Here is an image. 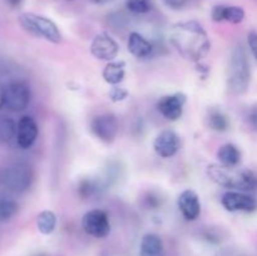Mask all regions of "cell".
Listing matches in <instances>:
<instances>
[{
	"mask_svg": "<svg viewBox=\"0 0 257 256\" xmlns=\"http://www.w3.org/2000/svg\"><path fill=\"white\" fill-rule=\"evenodd\" d=\"M170 40L183 58L198 62L207 55L211 42L207 33L200 23L195 20L177 23L171 30Z\"/></svg>",
	"mask_w": 257,
	"mask_h": 256,
	"instance_id": "6da1fadb",
	"label": "cell"
},
{
	"mask_svg": "<svg viewBox=\"0 0 257 256\" xmlns=\"http://www.w3.org/2000/svg\"><path fill=\"white\" fill-rule=\"evenodd\" d=\"M236 167H226L212 163L207 167V175L218 186L231 188L233 191L257 190V176L250 170H235Z\"/></svg>",
	"mask_w": 257,
	"mask_h": 256,
	"instance_id": "7a4b0ae2",
	"label": "cell"
},
{
	"mask_svg": "<svg viewBox=\"0 0 257 256\" xmlns=\"http://www.w3.org/2000/svg\"><path fill=\"white\" fill-rule=\"evenodd\" d=\"M251 82V67L247 52L243 45H236L231 53L227 70V89L232 95H242L247 92Z\"/></svg>",
	"mask_w": 257,
	"mask_h": 256,
	"instance_id": "3957f363",
	"label": "cell"
},
{
	"mask_svg": "<svg viewBox=\"0 0 257 256\" xmlns=\"http://www.w3.org/2000/svg\"><path fill=\"white\" fill-rule=\"evenodd\" d=\"M19 24L23 29L34 37L42 38L53 44H59L62 42V34L57 24L42 15L34 13H23L19 17Z\"/></svg>",
	"mask_w": 257,
	"mask_h": 256,
	"instance_id": "277c9868",
	"label": "cell"
},
{
	"mask_svg": "<svg viewBox=\"0 0 257 256\" xmlns=\"http://www.w3.org/2000/svg\"><path fill=\"white\" fill-rule=\"evenodd\" d=\"M33 181L34 173L25 163H14L0 171V185L10 192H25L32 187Z\"/></svg>",
	"mask_w": 257,
	"mask_h": 256,
	"instance_id": "5b68a950",
	"label": "cell"
},
{
	"mask_svg": "<svg viewBox=\"0 0 257 256\" xmlns=\"http://www.w3.org/2000/svg\"><path fill=\"white\" fill-rule=\"evenodd\" d=\"M32 99V92L27 83L14 80L3 87V105L10 112H22L27 109Z\"/></svg>",
	"mask_w": 257,
	"mask_h": 256,
	"instance_id": "8992f818",
	"label": "cell"
},
{
	"mask_svg": "<svg viewBox=\"0 0 257 256\" xmlns=\"http://www.w3.org/2000/svg\"><path fill=\"white\" fill-rule=\"evenodd\" d=\"M82 227L89 236L95 238L107 237L110 232V222L107 212L99 208L90 210L83 216Z\"/></svg>",
	"mask_w": 257,
	"mask_h": 256,
	"instance_id": "52a82bcc",
	"label": "cell"
},
{
	"mask_svg": "<svg viewBox=\"0 0 257 256\" xmlns=\"http://www.w3.org/2000/svg\"><path fill=\"white\" fill-rule=\"evenodd\" d=\"M90 131L102 142L112 143L115 140L119 131V124L115 115L104 113L94 117L90 122Z\"/></svg>",
	"mask_w": 257,
	"mask_h": 256,
	"instance_id": "ba28073f",
	"label": "cell"
},
{
	"mask_svg": "<svg viewBox=\"0 0 257 256\" xmlns=\"http://www.w3.org/2000/svg\"><path fill=\"white\" fill-rule=\"evenodd\" d=\"M221 203L230 212H253L257 210V201L252 196L241 191H227L223 193Z\"/></svg>",
	"mask_w": 257,
	"mask_h": 256,
	"instance_id": "9c48e42d",
	"label": "cell"
},
{
	"mask_svg": "<svg viewBox=\"0 0 257 256\" xmlns=\"http://www.w3.org/2000/svg\"><path fill=\"white\" fill-rule=\"evenodd\" d=\"M90 53L94 58L105 62H112L119 53V45L110 35L102 33L95 35L90 45Z\"/></svg>",
	"mask_w": 257,
	"mask_h": 256,
	"instance_id": "30bf717a",
	"label": "cell"
},
{
	"mask_svg": "<svg viewBox=\"0 0 257 256\" xmlns=\"http://www.w3.org/2000/svg\"><path fill=\"white\" fill-rule=\"evenodd\" d=\"M39 135V128L34 118L30 115H23L18 122L17 127V143L22 150H29L37 141Z\"/></svg>",
	"mask_w": 257,
	"mask_h": 256,
	"instance_id": "8fae6325",
	"label": "cell"
},
{
	"mask_svg": "<svg viewBox=\"0 0 257 256\" xmlns=\"http://www.w3.org/2000/svg\"><path fill=\"white\" fill-rule=\"evenodd\" d=\"M185 103L186 95L182 93H175V94L165 95L161 98L157 103V108L166 119L177 120L182 115Z\"/></svg>",
	"mask_w": 257,
	"mask_h": 256,
	"instance_id": "7c38bea8",
	"label": "cell"
},
{
	"mask_svg": "<svg viewBox=\"0 0 257 256\" xmlns=\"http://www.w3.org/2000/svg\"><path fill=\"white\" fill-rule=\"evenodd\" d=\"M180 137L171 130H165L155 138L153 148L156 153L162 158L173 157L180 150Z\"/></svg>",
	"mask_w": 257,
	"mask_h": 256,
	"instance_id": "4fadbf2b",
	"label": "cell"
},
{
	"mask_svg": "<svg viewBox=\"0 0 257 256\" xmlns=\"http://www.w3.org/2000/svg\"><path fill=\"white\" fill-rule=\"evenodd\" d=\"M181 213L187 221H195L201 215V202L197 193L192 190H185L177 200Z\"/></svg>",
	"mask_w": 257,
	"mask_h": 256,
	"instance_id": "5bb4252c",
	"label": "cell"
},
{
	"mask_svg": "<svg viewBox=\"0 0 257 256\" xmlns=\"http://www.w3.org/2000/svg\"><path fill=\"white\" fill-rule=\"evenodd\" d=\"M211 17L216 23L228 22L231 24H240L245 19V10L240 7L216 5L211 12Z\"/></svg>",
	"mask_w": 257,
	"mask_h": 256,
	"instance_id": "9a60e30c",
	"label": "cell"
},
{
	"mask_svg": "<svg viewBox=\"0 0 257 256\" xmlns=\"http://www.w3.org/2000/svg\"><path fill=\"white\" fill-rule=\"evenodd\" d=\"M128 50L133 57L143 59V58H148L152 55L155 45L140 33L132 32L128 37Z\"/></svg>",
	"mask_w": 257,
	"mask_h": 256,
	"instance_id": "2e32d148",
	"label": "cell"
},
{
	"mask_svg": "<svg viewBox=\"0 0 257 256\" xmlns=\"http://www.w3.org/2000/svg\"><path fill=\"white\" fill-rule=\"evenodd\" d=\"M103 79L109 85H118L123 82L125 77V63L120 62H108L103 69Z\"/></svg>",
	"mask_w": 257,
	"mask_h": 256,
	"instance_id": "e0dca14e",
	"label": "cell"
},
{
	"mask_svg": "<svg viewBox=\"0 0 257 256\" xmlns=\"http://www.w3.org/2000/svg\"><path fill=\"white\" fill-rule=\"evenodd\" d=\"M140 256H163V242L156 233H147L142 237Z\"/></svg>",
	"mask_w": 257,
	"mask_h": 256,
	"instance_id": "ac0fdd59",
	"label": "cell"
},
{
	"mask_svg": "<svg viewBox=\"0 0 257 256\" xmlns=\"http://www.w3.org/2000/svg\"><path fill=\"white\" fill-rule=\"evenodd\" d=\"M217 158L220 165L226 167H237L241 162V152L232 143H226L221 146L217 152Z\"/></svg>",
	"mask_w": 257,
	"mask_h": 256,
	"instance_id": "d6986e66",
	"label": "cell"
},
{
	"mask_svg": "<svg viewBox=\"0 0 257 256\" xmlns=\"http://www.w3.org/2000/svg\"><path fill=\"white\" fill-rule=\"evenodd\" d=\"M37 227L43 235H50L57 227V216L53 211L45 210L38 215Z\"/></svg>",
	"mask_w": 257,
	"mask_h": 256,
	"instance_id": "ffe728a7",
	"label": "cell"
},
{
	"mask_svg": "<svg viewBox=\"0 0 257 256\" xmlns=\"http://www.w3.org/2000/svg\"><path fill=\"white\" fill-rule=\"evenodd\" d=\"M19 211V205L17 201L9 196L0 195V222H5L14 217Z\"/></svg>",
	"mask_w": 257,
	"mask_h": 256,
	"instance_id": "44dd1931",
	"label": "cell"
},
{
	"mask_svg": "<svg viewBox=\"0 0 257 256\" xmlns=\"http://www.w3.org/2000/svg\"><path fill=\"white\" fill-rule=\"evenodd\" d=\"M18 123L8 115H0V143H8L17 137Z\"/></svg>",
	"mask_w": 257,
	"mask_h": 256,
	"instance_id": "7402d4cb",
	"label": "cell"
},
{
	"mask_svg": "<svg viewBox=\"0 0 257 256\" xmlns=\"http://www.w3.org/2000/svg\"><path fill=\"white\" fill-rule=\"evenodd\" d=\"M207 123L208 127L211 130L216 131V132H225V131H227L228 124H230L227 117L221 110L215 109V108L208 110Z\"/></svg>",
	"mask_w": 257,
	"mask_h": 256,
	"instance_id": "603a6c76",
	"label": "cell"
},
{
	"mask_svg": "<svg viewBox=\"0 0 257 256\" xmlns=\"http://www.w3.org/2000/svg\"><path fill=\"white\" fill-rule=\"evenodd\" d=\"M102 181L92 180V178H85V180L80 181L79 186H78V191L82 197H92L93 195L99 192L102 190Z\"/></svg>",
	"mask_w": 257,
	"mask_h": 256,
	"instance_id": "cb8c5ba5",
	"label": "cell"
},
{
	"mask_svg": "<svg viewBox=\"0 0 257 256\" xmlns=\"http://www.w3.org/2000/svg\"><path fill=\"white\" fill-rule=\"evenodd\" d=\"M125 8L133 14H147L152 9L151 0H127Z\"/></svg>",
	"mask_w": 257,
	"mask_h": 256,
	"instance_id": "d4e9b609",
	"label": "cell"
},
{
	"mask_svg": "<svg viewBox=\"0 0 257 256\" xmlns=\"http://www.w3.org/2000/svg\"><path fill=\"white\" fill-rule=\"evenodd\" d=\"M108 95H109V99L112 100L113 103H118L122 102V100H124L125 98L128 97V90H125L124 88H119L113 85V88L109 90Z\"/></svg>",
	"mask_w": 257,
	"mask_h": 256,
	"instance_id": "484cf974",
	"label": "cell"
},
{
	"mask_svg": "<svg viewBox=\"0 0 257 256\" xmlns=\"http://www.w3.org/2000/svg\"><path fill=\"white\" fill-rule=\"evenodd\" d=\"M247 43H248V47H250L251 53H252V55L257 60V33L256 32H251L250 34H248Z\"/></svg>",
	"mask_w": 257,
	"mask_h": 256,
	"instance_id": "4316f807",
	"label": "cell"
},
{
	"mask_svg": "<svg viewBox=\"0 0 257 256\" xmlns=\"http://www.w3.org/2000/svg\"><path fill=\"white\" fill-rule=\"evenodd\" d=\"M187 0H165L166 5L171 9H181Z\"/></svg>",
	"mask_w": 257,
	"mask_h": 256,
	"instance_id": "83f0119b",
	"label": "cell"
},
{
	"mask_svg": "<svg viewBox=\"0 0 257 256\" xmlns=\"http://www.w3.org/2000/svg\"><path fill=\"white\" fill-rule=\"evenodd\" d=\"M248 119H250L251 125L255 131H257V105H253L250 110V114H248Z\"/></svg>",
	"mask_w": 257,
	"mask_h": 256,
	"instance_id": "f1b7e54d",
	"label": "cell"
},
{
	"mask_svg": "<svg viewBox=\"0 0 257 256\" xmlns=\"http://www.w3.org/2000/svg\"><path fill=\"white\" fill-rule=\"evenodd\" d=\"M7 2H8V4L10 5V7L17 8V7H19L20 4H22L23 0H7Z\"/></svg>",
	"mask_w": 257,
	"mask_h": 256,
	"instance_id": "f546056e",
	"label": "cell"
},
{
	"mask_svg": "<svg viewBox=\"0 0 257 256\" xmlns=\"http://www.w3.org/2000/svg\"><path fill=\"white\" fill-rule=\"evenodd\" d=\"M90 2H92L93 4L100 5V4H107V3L112 2V0H90Z\"/></svg>",
	"mask_w": 257,
	"mask_h": 256,
	"instance_id": "4dcf8cb0",
	"label": "cell"
},
{
	"mask_svg": "<svg viewBox=\"0 0 257 256\" xmlns=\"http://www.w3.org/2000/svg\"><path fill=\"white\" fill-rule=\"evenodd\" d=\"M2 108H4V105H3V88H0V109Z\"/></svg>",
	"mask_w": 257,
	"mask_h": 256,
	"instance_id": "1f68e13d",
	"label": "cell"
}]
</instances>
